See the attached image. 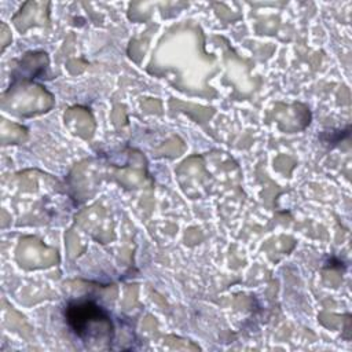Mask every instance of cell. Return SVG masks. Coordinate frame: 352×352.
<instances>
[{"instance_id": "obj_1", "label": "cell", "mask_w": 352, "mask_h": 352, "mask_svg": "<svg viewBox=\"0 0 352 352\" xmlns=\"http://www.w3.org/2000/svg\"><path fill=\"white\" fill-rule=\"evenodd\" d=\"M65 319L70 330L89 348L110 349L116 327L110 312L94 300H73L65 307Z\"/></svg>"}]
</instances>
